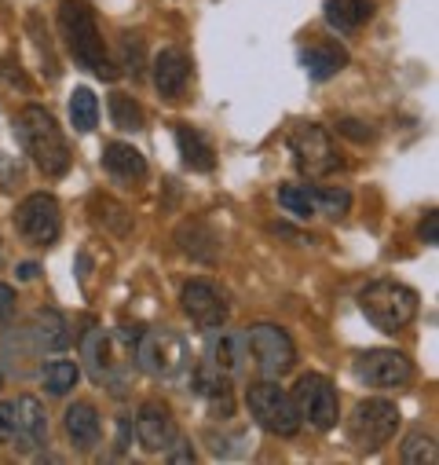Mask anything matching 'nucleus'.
I'll use <instances>...</instances> for the list:
<instances>
[{"mask_svg":"<svg viewBox=\"0 0 439 465\" xmlns=\"http://www.w3.org/2000/svg\"><path fill=\"white\" fill-rule=\"evenodd\" d=\"M59 34H63L73 63H81L84 70H92L102 81L118 77V66L110 63L102 34L95 26V15H92V8L84 5V0H63V5H59Z\"/></svg>","mask_w":439,"mask_h":465,"instance_id":"1","label":"nucleus"},{"mask_svg":"<svg viewBox=\"0 0 439 465\" xmlns=\"http://www.w3.org/2000/svg\"><path fill=\"white\" fill-rule=\"evenodd\" d=\"M19 140L26 147V154L34 158V165L44 173V176H63L70 169V147H66V136L63 129L55 125V118L44 110V106H26L19 114Z\"/></svg>","mask_w":439,"mask_h":465,"instance_id":"2","label":"nucleus"},{"mask_svg":"<svg viewBox=\"0 0 439 465\" xmlns=\"http://www.w3.org/2000/svg\"><path fill=\"white\" fill-rule=\"evenodd\" d=\"M359 308H363V315H366L377 330L399 333L403 326L414 322L421 301H417V293H414L410 286L392 282V279H381V282H370V286L359 293Z\"/></svg>","mask_w":439,"mask_h":465,"instance_id":"3","label":"nucleus"},{"mask_svg":"<svg viewBox=\"0 0 439 465\" xmlns=\"http://www.w3.org/2000/svg\"><path fill=\"white\" fill-rule=\"evenodd\" d=\"M140 367L161 381H180L190 371V348L176 330H147L140 333Z\"/></svg>","mask_w":439,"mask_h":465,"instance_id":"4","label":"nucleus"},{"mask_svg":"<svg viewBox=\"0 0 439 465\" xmlns=\"http://www.w3.org/2000/svg\"><path fill=\"white\" fill-rule=\"evenodd\" d=\"M399 421H403V414H399L395 403H388V400H363L356 407V414L348 418V440L356 443V450L374 454V450H381L395 436Z\"/></svg>","mask_w":439,"mask_h":465,"instance_id":"5","label":"nucleus"},{"mask_svg":"<svg viewBox=\"0 0 439 465\" xmlns=\"http://www.w3.org/2000/svg\"><path fill=\"white\" fill-rule=\"evenodd\" d=\"M246 403H249L253 421H257L264 432H275V436H297V429H300V414H297V407H293V396H286L275 381H257V385H249Z\"/></svg>","mask_w":439,"mask_h":465,"instance_id":"6","label":"nucleus"},{"mask_svg":"<svg viewBox=\"0 0 439 465\" xmlns=\"http://www.w3.org/2000/svg\"><path fill=\"white\" fill-rule=\"evenodd\" d=\"M246 352H253V363L268 378H282L297 363V344L293 337L275 322H257L246 330Z\"/></svg>","mask_w":439,"mask_h":465,"instance_id":"7","label":"nucleus"},{"mask_svg":"<svg viewBox=\"0 0 439 465\" xmlns=\"http://www.w3.org/2000/svg\"><path fill=\"white\" fill-rule=\"evenodd\" d=\"M293 407L300 414V421L315 425L318 432H329L337 425V414H341V400H337V389L329 385V378L322 374H304L293 389Z\"/></svg>","mask_w":439,"mask_h":465,"instance_id":"8","label":"nucleus"},{"mask_svg":"<svg viewBox=\"0 0 439 465\" xmlns=\"http://www.w3.org/2000/svg\"><path fill=\"white\" fill-rule=\"evenodd\" d=\"M289 151H293L297 169L304 176H326V173H334L341 165L334 140H329V133L318 129V125H297L293 136H289Z\"/></svg>","mask_w":439,"mask_h":465,"instance_id":"9","label":"nucleus"},{"mask_svg":"<svg viewBox=\"0 0 439 465\" xmlns=\"http://www.w3.org/2000/svg\"><path fill=\"white\" fill-rule=\"evenodd\" d=\"M59 202L52 194H30L19 213H15V227H19V235L30 242V246H52L59 239Z\"/></svg>","mask_w":439,"mask_h":465,"instance_id":"10","label":"nucleus"},{"mask_svg":"<svg viewBox=\"0 0 439 465\" xmlns=\"http://www.w3.org/2000/svg\"><path fill=\"white\" fill-rule=\"evenodd\" d=\"M180 304H183L187 319L201 330H220L228 322V297L212 279H190L180 293Z\"/></svg>","mask_w":439,"mask_h":465,"instance_id":"11","label":"nucleus"},{"mask_svg":"<svg viewBox=\"0 0 439 465\" xmlns=\"http://www.w3.org/2000/svg\"><path fill=\"white\" fill-rule=\"evenodd\" d=\"M356 378L370 389H403L414 378V363L392 348H374L356 360Z\"/></svg>","mask_w":439,"mask_h":465,"instance_id":"12","label":"nucleus"},{"mask_svg":"<svg viewBox=\"0 0 439 465\" xmlns=\"http://www.w3.org/2000/svg\"><path fill=\"white\" fill-rule=\"evenodd\" d=\"M176 436H180V429H176V418H172V411L165 403L151 400V403L140 407V414H136V440H140L143 450L165 454Z\"/></svg>","mask_w":439,"mask_h":465,"instance_id":"13","label":"nucleus"},{"mask_svg":"<svg viewBox=\"0 0 439 465\" xmlns=\"http://www.w3.org/2000/svg\"><path fill=\"white\" fill-rule=\"evenodd\" d=\"M19 450H37L48 443V414L37 396H19L15 400V440Z\"/></svg>","mask_w":439,"mask_h":465,"instance_id":"14","label":"nucleus"},{"mask_svg":"<svg viewBox=\"0 0 439 465\" xmlns=\"http://www.w3.org/2000/svg\"><path fill=\"white\" fill-rule=\"evenodd\" d=\"M246 356H249V352H246V333L220 330V333L212 337V344H209V363H212L216 371H224L228 378L242 374Z\"/></svg>","mask_w":439,"mask_h":465,"instance_id":"15","label":"nucleus"},{"mask_svg":"<svg viewBox=\"0 0 439 465\" xmlns=\"http://www.w3.org/2000/svg\"><path fill=\"white\" fill-rule=\"evenodd\" d=\"M187 77H190V63L183 52L176 48H165L158 59H154V84L165 99H176L183 88H187Z\"/></svg>","mask_w":439,"mask_h":465,"instance_id":"16","label":"nucleus"},{"mask_svg":"<svg viewBox=\"0 0 439 465\" xmlns=\"http://www.w3.org/2000/svg\"><path fill=\"white\" fill-rule=\"evenodd\" d=\"M63 425H66V436L73 440L77 450H92V447L99 443L102 421H99V411H95L92 403H73V407H66Z\"/></svg>","mask_w":439,"mask_h":465,"instance_id":"17","label":"nucleus"},{"mask_svg":"<svg viewBox=\"0 0 439 465\" xmlns=\"http://www.w3.org/2000/svg\"><path fill=\"white\" fill-rule=\"evenodd\" d=\"M102 169L114 180H122V183H132V180H140L147 173V158L129 143H106L102 147Z\"/></svg>","mask_w":439,"mask_h":465,"instance_id":"18","label":"nucleus"},{"mask_svg":"<svg viewBox=\"0 0 439 465\" xmlns=\"http://www.w3.org/2000/svg\"><path fill=\"white\" fill-rule=\"evenodd\" d=\"M34 337H37V344L44 348V352H63V348H70V326H66L63 312L37 308L34 312Z\"/></svg>","mask_w":439,"mask_h":465,"instance_id":"19","label":"nucleus"},{"mask_svg":"<svg viewBox=\"0 0 439 465\" xmlns=\"http://www.w3.org/2000/svg\"><path fill=\"white\" fill-rule=\"evenodd\" d=\"M322 12H326V23L337 34H352L370 19L374 8H370V0H326Z\"/></svg>","mask_w":439,"mask_h":465,"instance_id":"20","label":"nucleus"},{"mask_svg":"<svg viewBox=\"0 0 439 465\" xmlns=\"http://www.w3.org/2000/svg\"><path fill=\"white\" fill-rule=\"evenodd\" d=\"M345 63H348V52L337 48V45H315V48L304 52V70H307V77H315V81L334 77L337 70H345Z\"/></svg>","mask_w":439,"mask_h":465,"instance_id":"21","label":"nucleus"},{"mask_svg":"<svg viewBox=\"0 0 439 465\" xmlns=\"http://www.w3.org/2000/svg\"><path fill=\"white\" fill-rule=\"evenodd\" d=\"M176 143H180V151H183V162L190 165V169H201V173H209L212 169V147L205 143V136L201 133H194V129H187V125H180L176 129Z\"/></svg>","mask_w":439,"mask_h":465,"instance_id":"22","label":"nucleus"},{"mask_svg":"<svg viewBox=\"0 0 439 465\" xmlns=\"http://www.w3.org/2000/svg\"><path fill=\"white\" fill-rule=\"evenodd\" d=\"M399 458H403L406 465H435V461H439L435 436H432V432H421V429L406 432V440L399 443Z\"/></svg>","mask_w":439,"mask_h":465,"instance_id":"23","label":"nucleus"},{"mask_svg":"<svg viewBox=\"0 0 439 465\" xmlns=\"http://www.w3.org/2000/svg\"><path fill=\"white\" fill-rule=\"evenodd\" d=\"M41 381H44L48 396H66V392H73V385L81 381V371H77V363H70V360H52V363L41 367Z\"/></svg>","mask_w":439,"mask_h":465,"instance_id":"24","label":"nucleus"},{"mask_svg":"<svg viewBox=\"0 0 439 465\" xmlns=\"http://www.w3.org/2000/svg\"><path fill=\"white\" fill-rule=\"evenodd\" d=\"M70 122H73L77 133H92L95 129V122H99V99H95L92 88H77L70 95Z\"/></svg>","mask_w":439,"mask_h":465,"instance_id":"25","label":"nucleus"},{"mask_svg":"<svg viewBox=\"0 0 439 465\" xmlns=\"http://www.w3.org/2000/svg\"><path fill=\"white\" fill-rule=\"evenodd\" d=\"M110 118H114L118 129L136 133V129H143V106H140L132 95L114 92V95H110Z\"/></svg>","mask_w":439,"mask_h":465,"instance_id":"26","label":"nucleus"},{"mask_svg":"<svg viewBox=\"0 0 439 465\" xmlns=\"http://www.w3.org/2000/svg\"><path fill=\"white\" fill-rule=\"evenodd\" d=\"M81 352H84V363H88L92 378H95V381H102V378H106V371H110V363H106V333H102L99 326L84 333Z\"/></svg>","mask_w":439,"mask_h":465,"instance_id":"27","label":"nucleus"},{"mask_svg":"<svg viewBox=\"0 0 439 465\" xmlns=\"http://www.w3.org/2000/svg\"><path fill=\"white\" fill-rule=\"evenodd\" d=\"M311 202H315V209H322L329 216H345L352 209V194L345 187H318V191H311Z\"/></svg>","mask_w":439,"mask_h":465,"instance_id":"28","label":"nucleus"},{"mask_svg":"<svg viewBox=\"0 0 439 465\" xmlns=\"http://www.w3.org/2000/svg\"><path fill=\"white\" fill-rule=\"evenodd\" d=\"M278 202H282V209H289L293 216H311V213H315L311 191H307V187H297V183L278 187Z\"/></svg>","mask_w":439,"mask_h":465,"instance_id":"29","label":"nucleus"},{"mask_svg":"<svg viewBox=\"0 0 439 465\" xmlns=\"http://www.w3.org/2000/svg\"><path fill=\"white\" fill-rule=\"evenodd\" d=\"M122 63L132 74H140V66H143V37L140 34H125L122 37Z\"/></svg>","mask_w":439,"mask_h":465,"instance_id":"30","label":"nucleus"},{"mask_svg":"<svg viewBox=\"0 0 439 465\" xmlns=\"http://www.w3.org/2000/svg\"><path fill=\"white\" fill-rule=\"evenodd\" d=\"M15 440V403H0V443Z\"/></svg>","mask_w":439,"mask_h":465,"instance_id":"31","label":"nucleus"},{"mask_svg":"<svg viewBox=\"0 0 439 465\" xmlns=\"http://www.w3.org/2000/svg\"><path fill=\"white\" fill-rule=\"evenodd\" d=\"M421 242H428V246L439 242V209H428V216L421 220Z\"/></svg>","mask_w":439,"mask_h":465,"instance_id":"32","label":"nucleus"},{"mask_svg":"<svg viewBox=\"0 0 439 465\" xmlns=\"http://www.w3.org/2000/svg\"><path fill=\"white\" fill-rule=\"evenodd\" d=\"M165 458H169V461H176V465H187V461H194V450H190V443H187L183 436H176V440H172V447L165 450Z\"/></svg>","mask_w":439,"mask_h":465,"instance_id":"33","label":"nucleus"},{"mask_svg":"<svg viewBox=\"0 0 439 465\" xmlns=\"http://www.w3.org/2000/svg\"><path fill=\"white\" fill-rule=\"evenodd\" d=\"M12 308H15V290H12V286H5V282H0V322H8Z\"/></svg>","mask_w":439,"mask_h":465,"instance_id":"34","label":"nucleus"},{"mask_svg":"<svg viewBox=\"0 0 439 465\" xmlns=\"http://www.w3.org/2000/svg\"><path fill=\"white\" fill-rule=\"evenodd\" d=\"M341 133H348L352 140H370V129H363V125H356L352 118H348V122H341Z\"/></svg>","mask_w":439,"mask_h":465,"instance_id":"35","label":"nucleus"},{"mask_svg":"<svg viewBox=\"0 0 439 465\" xmlns=\"http://www.w3.org/2000/svg\"><path fill=\"white\" fill-rule=\"evenodd\" d=\"M19 279H37V264H34V261H26V264L19 268Z\"/></svg>","mask_w":439,"mask_h":465,"instance_id":"36","label":"nucleus"},{"mask_svg":"<svg viewBox=\"0 0 439 465\" xmlns=\"http://www.w3.org/2000/svg\"><path fill=\"white\" fill-rule=\"evenodd\" d=\"M0 385H5V374H0Z\"/></svg>","mask_w":439,"mask_h":465,"instance_id":"37","label":"nucleus"}]
</instances>
